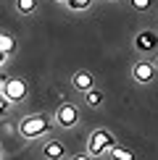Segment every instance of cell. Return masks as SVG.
I'll list each match as a JSON object with an SVG mask.
<instances>
[{
  "mask_svg": "<svg viewBox=\"0 0 158 160\" xmlns=\"http://www.w3.org/2000/svg\"><path fill=\"white\" fill-rule=\"evenodd\" d=\"M45 131H50V123H48L45 116H29V118H24V121L18 123V134L24 139H37V137H42Z\"/></svg>",
  "mask_w": 158,
  "mask_h": 160,
  "instance_id": "cell-1",
  "label": "cell"
},
{
  "mask_svg": "<svg viewBox=\"0 0 158 160\" xmlns=\"http://www.w3.org/2000/svg\"><path fill=\"white\" fill-rule=\"evenodd\" d=\"M87 147H90V155H92V158H97V155H103V152L113 150V147H116V139H113V134H111V131L97 129V131H92Z\"/></svg>",
  "mask_w": 158,
  "mask_h": 160,
  "instance_id": "cell-2",
  "label": "cell"
},
{
  "mask_svg": "<svg viewBox=\"0 0 158 160\" xmlns=\"http://www.w3.org/2000/svg\"><path fill=\"white\" fill-rule=\"evenodd\" d=\"M3 97H8L11 102H21L26 97V84L21 79H5L3 76Z\"/></svg>",
  "mask_w": 158,
  "mask_h": 160,
  "instance_id": "cell-3",
  "label": "cell"
},
{
  "mask_svg": "<svg viewBox=\"0 0 158 160\" xmlns=\"http://www.w3.org/2000/svg\"><path fill=\"white\" fill-rule=\"evenodd\" d=\"M134 48L142 50V52H153L158 48V34H155V32H150V29L140 32V34L134 37Z\"/></svg>",
  "mask_w": 158,
  "mask_h": 160,
  "instance_id": "cell-4",
  "label": "cell"
},
{
  "mask_svg": "<svg viewBox=\"0 0 158 160\" xmlns=\"http://www.w3.org/2000/svg\"><path fill=\"white\" fill-rule=\"evenodd\" d=\"M58 126H76V121H79V110L74 108V105H69V102H63L61 108H58Z\"/></svg>",
  "mask_w": 158,
  "mask_h": 160,
  "instance_id": "cell-5",
  "label": "cell"
},
{
  "mask_svg": "<svg viewBox=\"0 0 158 160\" xmlns=\"http://www.w3.org/2000/svg\"><path fill=\"white\" fill-rule=\"evenodd\" d=\"M132 74H134V79H137L140 84H150V82H153V76H155V68H153V63L140 61V63H134Z\"/></svg>",
  "mask_w": 158,
  "mask_h": 160,
  "instance_id": "cell-6",
  "label": "cell"
},
{
  "mask_svg": "<svg viewBox=\"0 0 158 160\" xmlns=\"http://www.w3.org/2000/svg\"><path fill=\"white\" fill-rule=\"evenodd\" d=\"M71 84H74L76 89L90 92V89H92V74H87V71H76L74 79H71Z\"/></svg>",
  "mask_w": 158,
  "mask_h": 160,
  "instance_id": "cell-7",
  "label": "cell"
},
{
  "mask_svg": "<svg viewBox=\"0 0 158 160\" xmlns=\"http://www.w3.org/2000/svg\"><path fill=\"white\" fill-rule=\"evenodd\" d=\"M13 48H16V42H13L11 34H3L0 37V50H3V61H8V55L13 52Z\"/></svg>",
  "mask_w": 158,
  "mask_h": 160,
  "instance_id": "cell-8",
  "label": "cell"
},
{
  "mask_svg": "<svg viewBox=\"0 0 158 160\" xmlns=\"http://www.w3.org/2000/svg\"><path fill=\"white\" fill-rule=\"evenodd\" d=\"M63 144L61 142H55V139H53V142H48V144H45V155H48V158H63Z\"/></svg>",
  "mask_w": 158,
  "mask_h": 160,
  "instance_id": "cell-9",
  "label": "cell"
},
{
  "mask_svg": "<svg viewBox=\"0 0 158 160\" xmlns=\"http://www.w3.org/2000/svg\"><path fill=\"white\" fill-rule=\"evenodd\" d=\"M100 102H103V92H100V89H90V92H87V105L97 108Z\"/></svg>",
  "mask_w": 158,
  "mask_h": 160,
  "instance_id": "cell-10",
  "label": "cell"
},
{
  "mask_svg": "<svg viewBox=\"0 0 158 160\" xmlns=\"http://www.w3.org/2000/svg\"><path fill=\"white\" fill-rule=\"evenodd\" d=\"M16 8L21 11V13H32L37 8V0H16Z\"/></svg>",
  "mask_w": 158,
  "mask_h": 160,
  "instance_id": "cell-11",
  "label": "cell"
},
{
  "mask_svg": "<svg viewBox=\"0 0 158 160\" xmlns=\"http://www.w3.org/2000/svg\"><path fill=\"white\" fill-rule=\"evenodd\" d=\"M111 155H113L116 160H132V158H134V152H129V150H124V147H113V150H111Z\"/></svg>",
  "mask_w": 158,
  "mask_h": 160,
  "instance_id": "cell-12",
  "label": "cell"
},
{
  "mask_svg": "<svg viewBox=\"0 0 158 160\" xmlns=\"http://www.w3.org/2000/svg\"><path fill=\"white\" fill-rule=\"evenodd\" d=\"M90 3H92V0H66V5H69V8H74V11L90 8Z\"/></svg>",
  "mask_w": 158,
  "mask_h": 160,
  "instance_id": "cell-13",
  "label": "cell"
},
{
  "mask_svg": "<svg viewBox=\"0 0 158 160\" xmlns=\"http://www.w3.org/2000/svg\"><path fill=\"white\" fill-rule=\"evenodd\" d=\"M132 5H134L137 11H148L150 8V0H132Z\"/></svg>",
  "mask_w": 158,
  "mask_h": 160,
  "instance_id": "cell-14",
  "label": "cell"
},
{
  "mask_svg": "<svg viewBox=\"0 0 158 160\" xmlns=\"http://www.w3.org/2000/svg\"><path fill=\"white\" fill-rule=\"evenodd\" d=\"M63 3H66V0H63Z\"/></svg>",
  "mask_w": 158,
  "mask_h": 160,
  "instance_id": "cell-15",
  "label": "cell"
}]
</instances>
